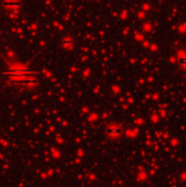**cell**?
Listing matches in <instances>:
<instances>
[{"label":"cell","mask_w":186,"mask_h":187,"mask_svg":"<svg viewBox=\"0 0 186 187\" xmlns=\"http://www.w3.org/2000/svg\"><path fill=\"white\" fill-rule=\"evenodd\" d=\"M107 134H109V136H111V138H117L121 134V130L119 127H110L109 130H107Z\"/></svg>","instance_id":"6da1fadb"}]
</instances>
